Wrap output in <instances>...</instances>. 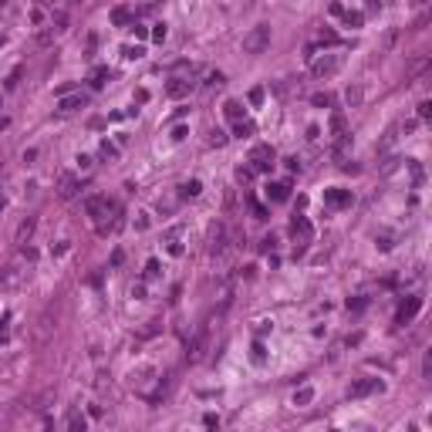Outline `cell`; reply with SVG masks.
I'll return each instance as SVG.
<instances>
[{"mask_svg": "<svg viewBox=\"0 0 432 432\" xmlns=\"http://www.w3.org/2000/svg\"><path fill=\"white\" fill-rule=\"evenodd\" d=\"M203 425H206V429H216V425H220V416H213V412L203 416Z\"/></svg>", "mask_w": 432, "mask_h": 432, "instance_id": "30", "label": "cell"}, {"mask_svg": "<svg viewBox=\"0 0 432 432\" xmlns=\"http://www.w3.org/2000/svg\"><path fill=\"white\" fill-rule=\"evenodd\" d=\"M179 237H182V227H172L169 233H166V243H169V253H172V257H179V253H182Z\"/></svg>", "mask_w": 432, "mask_h": 432, "instance_id": "13", "label": "cell"}, {"mask_svg": "<svg viewBox=\"0 0 432 432\" xmlns=\"http://www.w3.org/2000/svg\"><path fill=\"white\" fill-rule=\"evenodd\" d=\"M267 44H270V27L267 24H257L250 34L243 37V51L246 54H263L267 51Z\"/></svg>", "mask_w": 432, "mask_h": 432, "instance_id": "1", "label": "cell"}, {"mask_svg": "<svg viewBox=\"0 0 432 432\" xmlns=\"http://www.w3.org/2000/svg\"><path fill=\"white\" fill-rule=\"evenodd\" d=\"M68 429H74V432H78V429H88V419H85V416H78V412H71V419H68Z\"/></svg>", "mask_w": 432, "mask_h": 432, "instance_id": "19", "label": "cell"}, {"mask_svg": "<svg viewBox=\"0 0 432 432\" xmlns=\"http://www.w3.org/2000/svg\"><path fill=\"white\" fill-rule=\"evenodd\" d=\"M74 193H78V179H74L71 172H61V179H57V196H61V199H71Z\"/></svg>", "mask_w": 432, "mask_h": 432, "instance_id": "8", "label": "cell"}, {"mask_svg": "<svg viewBox=\"0 0 432 432\" xmlns=\"http://www.w3.org/2000/svg\"><path fill=\"white\" fill-rule=\"evenodd\" d=\"M155 41H159V44L166 41V24H159V27H155Z\"/></svg>", "mask_w": 432, "mask_h": 432, "instance_id": "38", "label": "cell"}, {"mask_svg": "<svg viewBox=\"0 0 432 432\" xmlns=\"http://www.w3.org/2000/svg\"><path fill=\"white\" fill-rule=\"evenodd\" d=\"M227 118H233V122H240V115H243V108H240V101H227Z\"/></svg>", "mask_w": 432, "mask_h": 432, "instance_id": "21", "label": "cell"}, {"mask_svg": "<svg viewBox=\"0 0 432 432\" xmlns=\"http://www.w3.org/2000/svg\"><path fill=\"white\" fill-rule=\"evenodd\" d=\"M85 210H88L91 220H101V216L112 210V203H108L105 196H88V199H85Z\"/></svg>", "mask_w": 432, "mask_h": 432, "instance_id": "5", "label": "cell"}, {"mask_svg": "<svg viewBox=\"0 0 432 432\" xmlns=\"http://www.w3.org/2000/svg\"><path fill=\"white\" fill-rule=\"evenodd\" d=\"M237 179L240 182H250L253 179V166H240V169H237Z\"/></svg>", "mask_w": 432, "mask_h": 432, "instance_id": "22", "label": "cell"}, {"mask_svg": "<svg viewBox=\"0 0 432 432\" xmlns=\"http://www.w3.org/2000/svg\"><path fill=\"white\" fill-rule=\"evenodd\" d=\"M4 206H7V199H4V193H0V210H4Z\"/></svg>", "mask_w": 432, "mask_h": 432, "instance_id": "43", "label": "cell"}, {"mask_svg": "<svg viewBox=\"0 0 432 432\" xmlns=\"http://www.w3.org/2000/svg\"><path fill=\"white\" fill-rule=\"evenodd\" d=\"M324 199L331 206H348L351 203V193H341V189H331V193H324Z\"/></svg>", "mask_w": 432, "mask_h": 432, "instance_id": "15", "label": "cell"}, {"mask_svg": "<svg viewBox=\"0 0 432 432\" xmlns=\"http://www.w3.org/2000/svg\"><path fill=\"white\" fill-rule=\"evenodd\" d=\"M287 196H291V186H287V182H270L267 186V199H274V203H284Z\"/></svg>", "mask_w": 432, "mask_h": 432, "instance_id": "11", "label": "cell"}, {"mask_svg": "<svg viewBox=\"0 0 432 432\" xmlns=\"http://www.w3.org/2000/svg\"><path fill=\"white\" fill-rule=\"evenodd\" d=\"M314 105H324L327 108V105H331V95H314Z\"/></svg>", "mask_w": 432, "mask_h": 432, "instance_id": "35", "label": "cell"}, {"mask_svg": "<svg viewBox=\"0 0 432 432\" xmlns=\"http://www.w3.org/2000/svg\"><path fill=\"white\" fill-rule=\"evenodd\" d=\"M358 101H361V88H355V91H351V88H348V105H351V108H355V105H358Z\"/></svg>", "mask_w": 432, "mask_h": 432, "instance_id": "29", "label": "cell"}, {"mask_svg": "<svg viewBox=\"0 0 432 432\" xmlns=\"http://www.w3.org/2000/svg\"><path fill=\"white\" fill-rule=\"evenodd\" d=\"M240 135V139H246V135H253V125L250 122H237V129H233Z\"/></svg>", "mask_w": 432, "mask_h": 432, "instance_id": "23", "label": "cell"}, {"mask_svg": "<svg viewBox=\"0 0 432 432\" xmlns=\"http://www.w3.org/2000/svg\"><path fill=\"white\" fill-rule=\"evenodd\" d=\"M253 361H257V365L263 361V344H253Z\"/></svg>", "mask_w": 432, "mask_h": 432, "instance_id": "34", "label": "cell"}, {"mask_svg": "<svg viewBox=\"0 0 432 432\" xmlns=\"http://www.w3.org/2000/svg\"><path fill=\"white\" fill-rule=\"evenodd\" d=\"M7 341V321H4V324H0V344Z\"/></svg>", "mask_w": 432, "mask_h": 432, "instance_id": "40", "label": "cell"}, {"mask_svg": "<svg viewBox=\"0 0 432 432\" xmlns=\"http://www.w3.org/2000/svg\"><path fill=\"white\" fill-rule=\"evenodd\" d=\"M101 155H108V159H115V146H108V142H101Z\"/></svg>", "mask_w": 432, "mask_h": 432, "instance_id": "37", "label": "cell"}, {"mask_svg": "<svg viewBox=\"0 0 432 432\" xmlns=\"http://www.w3.org/2000/svg\"><path fill=\"white\" fill-rule=\"evenodd\" d=\"M105 81H108V71H95V74H91V85H95V88H101Z\"/></svg>", "mask_w": 432, "mask_h": 432, "instance_id": "28", "label": "cell"}, {"mask_svg": "<svg viewBox=\"0 0 432 432\" xmlns=\"http://www.w3.org/2000/svg\"><path fill=\"white\" fill-rule=\"evenodd\" d=\"M419 307H422V297H408V301L402 304V311H399V321H402V324H408V321L419 314Z\"/></svg>", "mask_w": 432, "mask_h": 432, "instance_id": "9", "label": "cell"}, {"mask_svg": "<svg viewBox=\"0 0 432 432\" xmlns=\"http://www.w3.org/2000/svg\"><path fill=\"white\" fill-rule=\"evenodd\" d=\"M338 68H341V54H324V57H318V61H311L314 78H327V74H335Z\"/></svg>", "mask_w": 432, "mask_h": 432, "instance_id": "3", "label": "cell"}, {"mask_svg": "<svg viewBox=\"0 0 432 432\" xmlns=\"http://www.w3.org/2000/svg\"><path fill=\"white\" fill-rule=\"evenodd\" d=\"M223 250H227V227L216 223V227L210 230V253H213V257H220Z\"/></svg>", "mask_w": 432, "mask_h": 432, "instance_id": "6", "label": "cell"}, {"mask_svg": "<svg viewBox=\"0 0 432 432\" xmlns=\"http://www.w3.org/2000/svg\"><path fill=\"white\" fill-rule=\"evenodd\" d=\"M34 230H37V216H27L20 227H17V237H14V243H27V240L34 237Z\"/></svg>", "mask_w": 432, "mask_h": 432, "instance_id": "10", "label": "cell"}, {"mask_svg": "<svg viewBox=\"0 0 432 432\" xmlns=\"http://www.w3.org/2000/svg\"><path fill=\"white\" fill-rule=\"evenodd\" d=\"M20 284H24V267H20V263L0 267V291H17Z\"/></svg>", "mask_w": 432, "mask_h": 432, "instance_id": "2", "label": "cell"}, {"mask_svg": "<svg viewBox=\"0 0 432 432\" xmlns=\"http://www.w3.org/2000/svg\"><path fill=\"white\" fill-rule=\"evenodd\" d=\"M125 57H142V48H125Z\"/></svg>", "mask_w": 432, "mask_h": 432, "instance_id": "39", "label": "cell"}, {"mask_svg": "<svg viewBox=\"0 0 432 432\" xmlns=\"http://www.w3.org/2000/svg\"><path fill=\"white\" fill-rule=\"evenodd\" d=\"M152 277H159V260H149L146 263V280H152Z\"/></svg>", "mask_w": 432, "mask_h": 432, "instance_id": "26", "label": "cell"}, {"mask_svg": "<svg viewBox=\"0 0 432 432\" xmlns=\"http://www.w3.org/2000/svg\"><path fill=\"white\" fill-rule=\"evenodd\" d=\"M193 85L196 81H189V78H172V81L166 85V95H169V98H182V95L193 91Z\"/></svg>", "mask_w": 432, "mask_h": 432, "instance_id": "7", "label": "cell"}, {"mask_svg": "<svg viewBox=\"0 0 432 432\" xmlns=\"http://www.w3.org/2000/svg\"><path fill=\"white\" fill-rule=\"evenodd\" d=\"M199 193H203V182H199V179L182 182V196H199Z\"/></svg>", "mask_w": 432, "mask_h": 432, "instance_id": "20", "label": "cell"}, {"mask_svg": "<svg viewBox=\"0 0 432 432\" xmlns=\"http://www.w3.org/2000/svg\"><path fill=\"white\" fill-rule=\"evenodd\" d=\"M250 162H253V172H267L274 166V149L270 146H257L250 152Z\"/></svg>", "mask_w": 432, "mask_h": 432, "instance_id": "4", "label": "cell"}, {"mask_svg": "<svg viewBox=\"0 0 432 432\" xmlns=\"http://www.w3.org/2000/svg\"><path fill=\"white\" fill-rule=\"evenodd\" d=\"M331 132H335V135L344 132V115H335V118H331Z\"/></svg>", "mask_w": 432, "mask_h": 432, "instance_id": "25", "label": "cell"}, {"mask_svg": "<svg viewBox=\"0 0 432 432\" xmlns=\"http://www.w3.org/2000/svg\"><path fill=\"white\" fill-rule=\"evenodd\" d=\"M61 112H74V108H85V95H71V98H61Z\"/></svg>", "mask_w": 432, "mask_h": 432, "instance_id": "16", "label": "cell"}, {"mask_svg": "<svg viewBox=\"0 0 432 432\" xmlns=\"http://www.w3.org/2000/svg\"><path fill=\"white\" fill-rule=\"evenodd\" d=\"M129 20H132L129 7H115V10H112V24H115V27H125Z\"/></svg>", "mask_w": 432, "mask_h": 432, "instance_id": "17", "label": "cell"}, {"mask_svg": "<svg viewBox=\"0 0 432 432\" xmlns=\"http://www.w3.org/2000/svg\"><path fill=\"white\" fill-rule=\"evenodd\" d=\"M37 4H41V7H51V4H54V0H37Z\"/></svg>", "mask_w": 432, "mask_h": 432, "instance_id": "42", "label": "cell"}, {"mask_svg": "<svg viewBox=\"0 0 432 432\" xmlns=\"http://www.w3.org/2000/svg\"><path fill=\"white\" fill-rule=\"evenodd\" d=\"M311 402H314V388H311V385H304V388L294 392V405H297V408L311 405Z\"/></svg>", "mask_w": 432, "mask_h": 432, "instance_id": "14", "label": "cell"}, {"mask_svg": "<svg viewBox=\"0 0 432 432\" xmlns=\"http://www.w3.org/2000/svg\"><path fill=\"white\" fill-rule=\"evenodd\" d=\"M223 142H227V135H223L220 129H213L210 132V146H223Z\"/></svg>", "mask_w": 432, "mask_h": 432, "instance_id": "27", "label": "cell"}, {"mask_svg": "<svg viewBox=\"0 0 432 432\" xmlns=\"http://www.w3.org/2000/svg\"><path fill=\"white\" fill-rule=\"evenodd\" d=\"M375 388H378L375 378H361V382L351 385V399H361V395H368V392H375Z\"/></svg>", "mask_w": 432, "mask_h": 432, "instance_id": "12", "label": "cell"}, {"mask_svg": "<svg viewBox=\"0 0 432 432\" xmlns=\"http://www.w3.org/2000/svg\"><path fill=\"white\" fill-rule=\"evenodd\" d=\"M260 101H263V88H253L250 91V105H260Z\"/></svg>", "mask_w": 432, "mask_h": 432, "instance_id": "31", "label": "cell"}, {"mask_svg": "<svg viewBox=\"0 0 432 432\" xmlns=\"http://www.w3.org/2000/svg\"><path fill=\"white\" fill-rule=\"evenodd\" d=\"M422 375L432 378V355H425V365H422Z\"/></svg>", "mask_w": 432, "mask_h": 432, "instance_id": "33", "label": "cell"}, {"mask_svg": "<svg viewBox=\"0 0 432 432\" xmlns=\"http://www.w3.org/2000/svg\"><path fill=\"white\" fill-rule=\"evenodd\" d=\"M365 10H368V14H372V10H378V0H368V4H365Z\"/></svg>", "mask_w": 432, "mask_h": 432, "instance_id": "41", "label": "cell"}, {"mask_svg": "<svg viewBox=\"0 0 432 432\" xmlns=\"http://www.w3.org/2000/svg\"><path fill=\"white\" fill-rule=\"evenodd\" d=\"M0 4H7V0H0Z\"/></svg>", "mask_w": 432, "mask_h": 432, "instance_id": "44", "label": "cell"}, {"mask_svg": "<svg viewBox=\"0 0 432 432\" xmlns=\"http://www.w3.org/2000/svg\"><path fill=\"white\" fill-rule=\"evenodd\" d=\"M432 115V101H422V105H419V118H429Z\"/></svg>", "mask_w": 432, "mask_h": 432, "instance_id": "32", "label": "cell"}, {"mask_svg": "<svg viewBox=\"0 0 432 432\" xmlns=\"http://www.w3.org/2000/svg\"><path fill=\"white\" fill-rule=\"evenodd\" d=\"M361 20H365V14H344V24L348 27H361Z\"/></svg>", "mask_w": 432, "mask_h": 432, "instance_id": "24", "label": "cell"}, {"mask_svg": "<svg viewBox=\"0 0 432 432\" xmlns=\"http://www.w3.org/2000/svg\"><path fill=\"white\" fill-rule=\"evenodd\" d=\"M17 78H20V71H14V74L7 78V91H14V88H17Z\"/></svg>", "mask_w": 432, "mask_h": 432, "instance_id": "36", "label": "cell"}, {"mask_svg": "<svg viewBox=\"0 0 432 432\" xmlns=\"http://www.w3.org/2000/svg\"><path fill=\"white\" fill-rule=\"evenodd\" d=\"M291 230H294V237H297V233H301L304 240L311 237V227H307V220H304V216H297V220H294V227H291Z\"/></svg>", "mask_w": 432, "mask_h": 432, "instance_id": "18", "label": "cell"}]
</instances>
